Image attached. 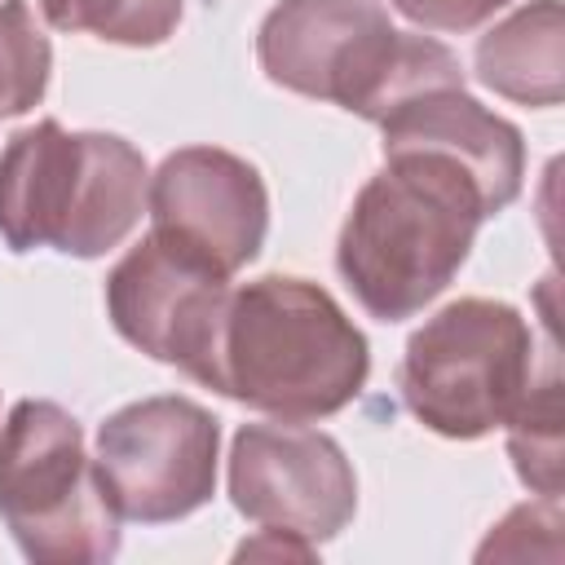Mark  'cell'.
Instances as JSON below:
<instances>
[{
	"mask_svg": "<svg viewBox=\"0 0 565 565\" xmlns=\"http://www.w3.org/2000/svg\"><path fill=\"white\" fill-rule=\"evenodd\" d=\"M556 353L508 300L463 296L411 331L397 388L406 411L437 437L477 441L503 428Z\"/></svg>",
	"mask_w": 565,
	"mask_h": 565,
	"instance_id": "5",
	"label": "cell"
},
{
	"mask_svg": "<svg viewBox=\"0 0 565 565\" xmlns=\"http://www.w3.org/2000/svg\"><path fill=\"white\" fill-rule=\"evenodd\" d=\"M238 556H296V561H309V556H313V543L300 539V534H291V530L265 525L256 539H247V543L238 547Z\"/></svg>",
	"mask_w": 565,
	"mask_h": 565,
	"instance_id": "17",
	"label": "cell"
},
{
	"mask_svg": "<svg viewBox=\"0 0 565 565\" xmlns=\"http://www.w3.org/2000/svg\"><path fill=\"white\" fill-rule=\"evenodd\" d=\"M371 375L366 335L309 278L265 274L230 287L207 388L274 419H327Z\"/></svg>",
	"mask_w": 565,
	"mask_h": 565,
	"instance_id": "2",
	"label": "cell"
},
{
	"mask_svg": "<svg viewBox=\"0 0 565 565\" xmlns=\"http://www.w3.org/2000/svg\"><path fill=\"white\" fill-rule=\"evenodd\" d=\"M53 71V49L26 0H0V115L40 106Z\"/></svg>",
	"mask_w": 565,
	"mask_h": 565,
	"instance_id": "15",
	"label": "cell"
},
{
	"mask_svg": "<svg viewBox=\"0 0 565 565\" xmlns=\"http://www.w3.org/2000/svg\"><path fill=\"white\" fill-rule=\"evenodd\" d=\"M411 26L419 31H437V35H459V31H477L481 22H490L499 9H508L512 0H388Z\"/></svg>",
	"mask_w": 565,
	"mask_h": 565,
	"instance_id": "16",
	"label": "cell"
},
{
	"mask_svg": "<svg viewBox=\"0 0 565 565\" xmlns=\"http://www.w3.org/2000/svg\"><path fill=\"white\" fill-rule=\"evenodd\" d=\"M477 79L521 106H561L565 97V18L561 0H530L490 26L472 53Z\"/></svg>",
	"mask_w": 565,
	"mask_h": 565,
	"instance_id": "12",
	"label": "cell"
},
{
	"mask_svg": "<svg viewBox=\"0 0 565 565\" xmlns=\"http://www.w3.org/2000/svg\"><path fill=\"white\" fill-rule=\"evenodd\" d=\"M384 154L393 150H428L455 159L486 194L490 216L503 212L525 181V141L516 124L486 110L463 84H437L406 97L397 110L380 119Z\"/></svg>",
	"mask_w": 565,
	"mask_h": 565,
	"instance_id": "11",
	"label": "cell"
},
{
	"mask_svg": "<svg viewBox=\"0 0 565 565\" xmlns=\"http://www.w3.org/2000/svg\"><path fill=\"white\" fill-rule=\"evenodd\" d=\"M486 216L481 185L455 159L393 150L340 225L335 269L371 318H415L463 269Z\"/></svg>",
	"mask_w": 565,
	"mask_h": 565,
	"instance_id": "1",
	"label": "cell"
},
{
	"mask_svg": "<svg viewBox=\"0 0 565 565\" xmlns=\"http://www.w3.org/2000/svg\"><path fill=\"white\" fill-rule=\"evenodd\" d=\"M503 428H508V455L516 463V477L534 494L556 499L561 494V375H556V358L543 366V375L534 380V388L525 393V402L516 406V415Z\"/></svg>",
	"mask_w": 565,
	"mask_h": 565,
	"instance_id": "13",
	"label": "cell"
},
{
	"mask_svg": "<svg viewBox=\"0 0 565 565\" xmlns=\"http://www.w3.org/2000/svg\"><path fill=\"white\" fill-rule=\"evenodd\" d=\"M230 278L181 256L163 238L146 234L106 274V313L115 331L154 362L181 366L207 384L212 349L225 313Z\"/></svg>",
	"mask_w": 565,
	"mask_h": 565,
	"instance_id": "10",
	"label": "cell"
},
{
	"mask_svg": "<svg viewBox=\"0 0 565 565\" xmlns=\"http://www.w3.org/2000/svg\"><path fill=\"white\" fill-rule=\"evenodd\" d=\"M230 503L274 530H291L313 547L335 539L358 512V477L340 441L282 424H243L230 441Z\"/></svg>",
	"mask_w": 565,
	"mask_h": 565,
	"instance_id": "8",
	"label": "cell"
},
{
	"mask_svg": "<svg viewBox=\"0 0 565 565\" xmlns=\"http://www.w3.org/2000/svg\"><path fill=\"white\" fill-rule=\"evenodd\" d=\"M57 31H84L106 44L154 49L181 22V0H35Z\"/></svg>",
	"mask_w": 565,
	"mask_h": 565,
	"instance_id": "14",
	"label": "cell"
},
{
	"mask_svg": "<svg viewBox=\"0 0 565 565\" xmlns=\"http://www.w3.org/2000/svg\"><path fill=\"white\" fill-rule=\"evenodd\" d=\"M146 159L115 132H66L40 119L0 150V238L9 252L57 247L93 260L146 212Z\"/></svg>",
	"mask_w": 565,
	"mask_h": 565,
	"instance_id": "4",
	"label": "cell"
},
{
	"mask_svg": "<svg viewBox=\"0 0 565 565\" xmlns=\"http://www.w3.org/2000/svg\"><path fill=\"white\" fill-rule=\"evenodd\" d=\"M256 62L278 88L371 124L424 88L463 84L459 57L433 35L397 31L380 0H278L256 31Z\"/></svg>",
	"mask_w": 565,
	"mask_h": 565,
	"instance_id": "3",
	"label": "cell"
},
{
	"mask_svg": "<svg viewBox=\"0 0 565 565\" xmlns=\"http://www.w3.org/2000/svg\"><path fill=\"white\" fill-rule=\"evenodd\" d=\"M221 428L190 397H141L97 428L93 472L119 521L168 525L199 512L216 490Z\"/></svg>",
	"mask_w": 565,
	"mask_h": 565,
	"instance_id": "7",
	"label": "cell"
},
{
	"mask_svg": "<svg viewBox=\"0 0 565 565\" xmlns=\"http://www.w3.org/2000/svg\"><path fill=\"white\" fill-rule=\"evenodd\" d=\"M146 212L154 238L221 278L252 265L269 230L260 172L221 146L172 150L146 185Z\"/></svg>",
	"mask_w": 565,
	"mask_h": 565,
	"instance_id": "9",
	"label": "cell"
},
{
	"mask_svg": "<svg viewBox=\"0 0 565 565\" xmlns=\"http://www.w3.org/2000/svg\"><path fill=\"white\" fill-rule=\"evenodd\" d=\"M0 521L40 565H93L119 552V516L97 486L84 428L57 402L22 397L0 428Z\"/></svg>",
	"mask_w": 565,
	"mask_h": 565,
	"instance_id": "6",
	"label": "cell"
}]
</instances>
